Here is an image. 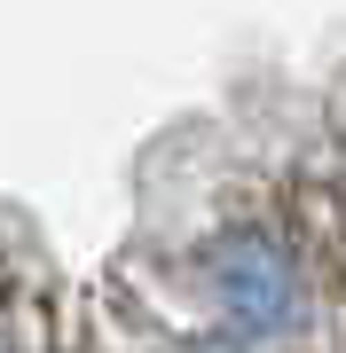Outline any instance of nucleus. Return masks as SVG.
Segmentation results:
<instances>
[{
	"instance_id": "nucleus-1",
	"label": "nucleus",
	"mask_w": 346,
	"mask_h": 353,
	"mask_svg": "<svg viewBox=\"0 0 346 353\" xmlns=\"http://www.w3.org/2000/svg\"><path fill=\"white\" fill-rule=\"evenodd\" d=\"M205 283H213L229 330H244V338H268V330H283L299 314V275L283 259V243L260 236V228H236V236L213 243L205 252Z\"/></svg>"
}]
</instances>
